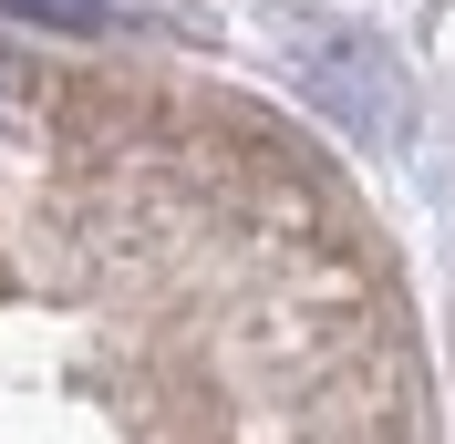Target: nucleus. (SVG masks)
I'll return each instance as SVG.
<instances>
[{
	"instance_id": "f257e3e1",
	"label": "nucleus",
	"mask_w": 455,
	"mask_h": 444,
	"mask_svg": "<svg viewBox=\"0 0 455 444\" xmlns=\"http://www.w3.org/2000/svg\"><path fill=\"white\" fill-rule=\"evenodd\" d=\"M21 21H52V31H104V0H0Z\"/></svg>"
}]
</instances>
